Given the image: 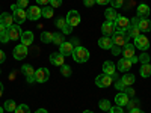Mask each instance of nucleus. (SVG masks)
Returning <instances> with one entry per match:
<instances>
[{
    "instance_id": "9",
    "label": "nucleus",
    "mask_w": 151,
    "mask_h": 113,
    "mask_svg": "<svg viewBox=\"0 0 151 113\" xmlns=\"http://www.w3.org/2000/svg\"><path fill=\"white\" fill-rule=\"evenodd\" d=\"M50 77V72L47 68H40V69H36L35 71V82L38 83H45Z\"/></svg>"
},
{
    "instance_id": "47",
    "label": "nucleus",
    "mask_w": 151,
    "mask_h": 113,
    "mask_svg": "<svg viewBox=\"0 0 151 113\" xmlns=\"http://www.w3.org/2000/svg\"><path fill=\"white\" fill-rule=\"evenodd\" d=\"M83 5L88 6V8H91V6L95 5V0H83Z\"/></svg>"
},
{
    "instance_id": "26",
    "label": "nucleus",
    "mask_w": 151,
    "mask_h": 113,
    "mask_svg": "<svg viewBox=\"0 0 151 113\" xmlns=\"http://www.w3.org/2000/svg\"><path fill=\"white\" fill-rule=\"evenodd\" d=\"M121 82L124 83L125 87H127V86H132V84L134 83V75H133V74H124L122 79H121Z\"/></svg>"
},
{
    "instance_id": "55",
    "label": "nucleus",
    "mask_w": 151,
    "mask_h": 113,
    "mask_svg": "<svg viewBox=\"0 0 151 113\" xmlns=\"http://www.w3.org/2000/svg\"><path fill=\"white\" fill-rule=\"evenodd\" d=\"M2 95H3V84L0 83V97H2Z\"/></svg>"
},
{
    "instance_id": "43",
    "label": "nucleus",
    "mask_w": 151,
    "mask_h": 113,
    "mask_svg": "<svg viewBox=\"0 0 151 113\" xmlns=\"http://www.w3.org/2000/svg\"><path fill=\"white\" fill-rule=\"evenodd\" d=\"M115 87H116L118 91H122V92H124V89H125V86H124V83H122L121 80H118V82L115 83Z\"/></svg>"
},
{
    "instance_id": "38",
    "label": "nucleus",
    "mask_w": 151,
    "mask_h": 113,
    "mask_svg": "<svg viewBox=\"0 0 151 113\" xmlns=\"http://www.w3.org/2000/svg\"><path fill=\"white\" fill-rule=\"evenodd\" d=\"M17 8L18 9H24V8H27V5H29V0H17Z\"/></svg>"
},
{
    "instance_id": "56",
    "label": "nucleus",
    "mask_w": 151,
    "mask_h": 113,
    "mask_svg": "<svg viewBox=\"0 0 151 113\" xmlns=\"http://www.w3.org/2000/svg\"><path fill=\"white\" fill-rule=\"evenodd\" d=\"M83 113H94V112H91V110H85Z\"/></svg>"
},
{
    "instance_id": "42",
    "label": "nucleus",
    "mask_w": 151,
    "mask_h": 113,
    "mask_svg": "<svg viewBox=\"0 0 151 113\" xmlns=\"http://www.w3.org/2000/svg\"><path fill=\"white\" fill-rule=\"evenodd\" d=\"M109 113H122V107H119V106H115V107H110Z\"/></svg>"
},
{
    "instance_id": "41",
    "label": "nucleus",
    "mask_w": 151,
    "mask_h": 113,
    "mask_svg": "<svg viewBox=\"0 0 151 113\" xmlns=\"http://www.w3.org/2000/svg\"><path fill=\"white\" fill-rule=\"evenodd\" d=\"M137 104H139V101H129L125 107H129L130 110H133V109H137Z\"/></svg>"
},
{
    "instance_id": "17",
    "label": "nucleus",
    "mask_w": 151,
    "mask_h": 113,
    "mask_svg": "<svg viewBox=\"0 0 151 113\" xmlns=\"http://www.w3.org/2000/svg\"><path fill=\"white\" fill-rule=\"evenodd\" d=\"M40 17H42L41 15V9L38 8V6H30L29 9H27V18L29 20H40Z\"/></svg>"
},
{
    "instance_id": "8",
    "label": "nucleus",
    "mask_w": 151,
    "mask_h": 113,
    "mask_svg": "<svg viewBox=\"0 0 151 113\" xmlns=\"http://www.w3.org/2000/svg\"><path fill=\"white\" fill-rule=\"evenodd\" d=\"M133 45H136V48H139V50H142V51H145V50L150 47V41H148V38L145 35H139V36L134 38V44Z\"/></svg>"
},
{
    "instance_id": "16",
    "label": "nucleus",
    "mask_w": 151,
    "mask_h": 113,
    "mask_svg": "<svg viewBox=\"0 0 151 113\" xmlns=\"http://www.w3.org/2000/svg\"><path fill=\"white\" fill-rule=\"evenodd\" d=\"M0 24H3L6 29L11 27L12 24H14V15L8 14V12H3V14L0 15Z\"/></svg>"
},
{
    "instance_id": "4",
    "label": "nucleus",
    "mask_w": 151,
    "mask_h": 113,
    "mask_svg": "<svg viewBox=\"0 0 151 113\" xmlns=\"http://www.w3.org/2000/svg\"><path fill=\"white\" fill-rule=\"evenodd\" d=\"M11 8L14 9V21H15V24L20 26V24H23L24 21L27 20V12L24 9H18L17 5H12Z\"/></svg>"
},
{
    "instance_id": "22",
    "label": "nucleus",
    "mask_w": 151,
    "mask_h": 113,
    "mask_svg": "<svg viewBox=\"0 0 151 113\" xmlns=\"http://www.w3.org/2000/svg\"><path fill=\"white\" fill-rule=\"evenodd\" d=\"M148 15H150V6L145 5V3H141L139 6H137V17L148 18Z\"/></svg>"
},
{
    "instance_id": "23",
    "label": "nucleus",
    "mask_w": 151,
    "mask_h": 113,
    "mask_svg": "<svg viewBox=\"0 0 151 113\" xmlns=\"http://www.w3.org/2000/svg\"><path fill=\"white\" fill-rule=\"evenodd\" d=\"M130 101V98L125 95L124 92H121V94H118L116 97H115V103H116V106H119V107H122V106H127V103Z\"/></svg>"
},
{
    "instance_id": "40",
    "label": "nucleus",
    "mask_w": 151,
    "mask_h": 113,
    "mask_svg": "<svg viewBox=\"0 0 151 113\" xmlns=\"http://www.w3.org/2000/svg\"><path fill=\"white\" fill-rule=\"evenodd\" d=\"M124 94L125 95H127L129 98H132V97H134V89H133V87H130V86H127V87H125V89H124Z\"/></svg>"
},
{
    "instance_id": "49",
    "label": "nucleus",
    "mask_w": 151,
    "mask_h": 113,
    "mask_svg": "<svg viewBox=\"0 0 151 113\" xmlns=\"http://www.w3.org/2000/svg\"><path fill=\"white\" fill-rule=\"evenodd\" d=\"M36 3H38V5H42V6H45L47 3H50V0H36Z\"/></svg>"
},
{
    "instance_id": "19",
    "label": "nucleus",
    "mask_w": 151,
    "mask_h": 113,
    "mask_svg": "<svg viewBox=\"0 0 151 113\" xmlns=\"http://www.w3.org/2000/svg\"><path fill=\"white\" fill-rule=\"evenodd\" d=\"M98 45L100 48H103V50H110L113 42H112V38L110 36H103V38H100L98 39Z\"/></svg>"
},
{
    "instance_id": "29",
    "label": "nucleus",
    "mask_w": 151,
    "mask_h": 113,
    "mask_svg": "<svg viewBox=\"0 0 151 113\" xmlns=\"http://www.w3.org/2000/svg\"><path fill=\"white\" fill-rule=\"evenodd\" d=\"M41 15H42L44 18H52V17H53V8H52V6H44V8L41 9Z\"/></svg>"
},
{
    "instance_id": "48",
    "label": "nucleus",
    "mask_w": 151,
    "mask_h": 113,
    "mask_svg": "<svg viewBox=\"0 0 151 113\" xmlns=\"http://www.w3.org/2000/svg\"><path fill=\"white\" fill-rule=\"evenodd\" d=\"M119 51H121V50H119V47H116V45H112V53L113 54H119Z\"/></svg>"
},
{
    "instance_id": "20",
    "label": "nucleus",
    "mask_w": 151,
    "mask_h": 113,
    "mask_svg": "<svg viewBox=\"0 0 151 113\" xmlns=\"http://www.w3.org/2000/svg\"><path fill=\"white\" fill-rule=\"evenodd\" d=\"M132 65H133V64H132V62H130L129 59H124V57H122V59H119L116 68H118L121 72H127V71L132 68Z\"/></svg>"
},
{
    "instance_id": "53",
    "label": "nucleus",
    "mask_w": 151,
    "mask_h": 113,
    "mask_svg": "<svg viewBox=\"0 0 151 113\" xmlns=\"http://www.w3.org/2000/svg\"><path fill=\"white\" fill-rule=\"evenodd\" d=\"M130 113H144L141 109H133V110H130Z\"/></svg>"
},
{
    "instance_id": "32",
    "label": "nucleus",
    "mask_w": 151,
    "mask_h": 113,
    "mask_svg": "<svg viewBox=\"0 0 151 113\" xmlns=\"http://www.w3.org/2000/svg\"><path fill=\"white\" fill-rule=\"evenodd\" d=\"M98 107L101 110H104V112H109L110 110V101H109V99H100Z\"/></svg>"
},
{
    "instance_id": "44",
    "label": "nucleus",
    "mask_w": 151,
    "mask_h": 113,
    "mask_svg": "<svg viewBox=\"0 0 151 113\" xmlns=\"http://www.w3.org/2000/svg\"><path fill=\"white\" fill-rule=\"evenodd\" d=\"M0 41H2V42H3V44H5V42H8V41H9V35H8V30H6V32H5V33H3V35H0Z\"/></svg>"
},
{
    "instance_id": "54",
    "label": "nucleus",
    "mask_w": 151,
    "mask_h": 113,
    "mask_svg": "<svg viewBox=\"0 0 151 113\" xmlns=\"http://www.w3.org/2000/svg\"><path fill=\"white\" fill-rule=\"evenodd\" d=\"M35 113H48V112H47L45 109H38V110H36Z\"/></svg>"
},
{
    "instance_id": "39",
    "label": "nucleus",
    "mask_w": 151,
    "mask_h": 113,
    "mask_svg": "<svg viewBox=\"0 0 151 113\" xmlns=\"http://www.w3.org/2000/svg\"><path fill=\"white\" fill-rule=\"evenodd\" d=\"M67 24H68V23H67V20H64V18H59V20L56 21V27L62 30V29H64V27L67 26Z\"/></svg>"
},
{
    "instance_id": "1",
    "label": "nucleus",
    "mask_w": 151,
    "mask_h": 113,
    "mask_svg": "<svg viewBox=\"0 0 151 113\" xmlns=\"http://www.w3.org/2000/svg\"><path fill=\"white\" fill-rule=\"evenodd\" d=\"M73 59L77 62V64H85V62L89 59V51L85 48V47H76L74 50H73Z\"/></svg>"
},
{
    "instance_id": "37",
    "label": "nucleus",
    "mask_w": 151,
    "mask_h": 113,
    "mask_svg": "<svg viewBox=\"0 0 151 113\" xmlns=\"http://www.w3.org/2000/svg\"><path fill=\"white\" fill-rule=\"evenodd\" d=\"M109 3L112 5L113 9H118V8H121V6L124 5V0H110Z\"/></svg>"
},
{
    "instance_id": "10",
    "label": "nucleus",
    "mask_w": 151,
    "mask_h": 113,
    "mask_svg": "<svg viewBox=\"0 0 151 113\" xmlns=\"http://www.w3.org/2000/svg\"><path fill=\"white\" fill-rule=\"evenodd\" d=\"M21 29H20V26L18 24H12L11 27H8V35H9V39H18V38H21Z\"/></svg>"
},
{
    "instance_id": "50",
    "label": "nucleus",
    "mask_w": 151,
    "mask_h": 113,
    "mask_svg": "<svg viewBox=\"0 0 151 113\" xmlns=\"http://www.w3.org/2000/svg\"><path fill=\"white\" fill-rule=\"evenodd\" d=\"M110 2V0H95V3H98V5H107Z\"/></svg>"
},
{
    "instance_id": "36",
    "label": "nucleus",
    "mask_w": 151,
    "mask_h": 113,
    "mask_svg": "<svg viewBox=\"0 0 151 113\" xmlns=\"http://www.w3.org/2000/svg\"><path fill=\"white\" fill-rule=\"evenodd\" d=\"M137 62H141L142 65H144V64H150V56H148L147 53H142L139 57H137Z\"/></svg>"
},
{
    "instance_id": "34",
    "label": "nucleus",
    "mask_w": 151,
    "mask_h": 113,
    "mask_svg": "<svg viewBox=\"0 0 151 113\" xmlns=\"http://www.w3.org/2000/svg\"><path fill=\"white\" fill-rule=\"evenodd\" d=\"M60 74L62 75H64V77H70V75H71V67H68V65H62L60 67Z\"/></svg>"
},
{
    "instance_id": "14",
    "label": "nucleus",
    "mask_w": 151,
    "mask_h": 113,
    "mask_svg": "<svg viewBox=\"0 0 151 113\" xmlns=\"http://www.w3.org/2000/svg\"><path fill=\"white\" fill-rule=\"evenodd\" d=\"M101 32L104 36H112L113 33H115V23H110V21H106L103 23V26H101Z\"/></svg>"
},
{
    "instance_id": "52",
    "label": "nucleus",
    "mask_w": 151,
    "mask_h": 113,
    "mask_svg": "<svg viewBox=\"0 0 151 113\" xmlns=\"http://www.w3.org/2000/svg\"><path fill=\"white\" fill-rule=\"evenodd\" d=\"M6 30H8V29H6V27L3 26V24H0V35H3V33H5Z\"/></svg>"
},
{
    "instance_id": "24",
    "label": "nucleus",
    "mask_w": 151,
    "mask_h": 113,
    "mask_svg": "<svg viewBox=\"0 0 151 113\" xmlns=\"http://www.w3.org/2000/svg\"><path fill=\"white\" fill-rule=\"evenodd\" d=\"M137 27H139L141 32H150L151 30V21L148 18H141L139 24H137Z\"/></svg>"
},
{
    "instance_id": "46",
    "label": "nucleus",
    "mask_w": 151,
    "mask_h": 113,
    "mask_svg": "<svg viewBox=\"0 0 151 113\" xmlns=\"http://www.w3.org/2000/svg\"><path fill=\"white\" fill-rule=\"evenodd\" d=\"M71 30H73V27L70 26V24H67V26H65L64 29H62V33H64V35H70V33H71Z\"/></svg>"
},
{
    "instance_id": "18",
    "label": "nucleus",
    "mask_w": 151,
    "mask_h": 113,
    "mask_svg": "<svg viewBox=\"0 0 151 113\" xmlns=\"http://www.w3.org/2000/svg\"><path fill=\"white\" fill-rule=\"evenodd\" d=\"M73 50H74L73 42L65 41L64 44H62V45L59 47V53H60V54H64V56H70V54H73Z\"/></svg>"
},
{
    "instance_id": "45",
    "label": "nucleus",
    "mask_w": 151,
    "mask_h": 113,
    "mask_svg": "<svg viewBox=\"0 0 151 113\" xmlns=\"http://www.w3.org/2000/svg\"><path fill=\"white\" fill-rule=\"evenodd\" d=\"M50 3H52V8H59L62 5V0H50Z\"/></svg>"
},
{
    "instance_id": "51",
    "label": "nucleus",
    "mask_w": 151,
    "mask_h": 113,
    "mask_svg": "<svg viewBox=\"0 0 151 113\" xmlns=\"http://www.w3.org/2000/svg\"><path fill=\"white\" fill-rule=\"evenodd\" d=\"M5 57H6L5 53L2 51V50H0V64H2V62H5Z\"/></svg>"
},
{
    "instance_id": "30",
    "label": "nucleus",
    "mask_w": 151,
    "mask_h": 113,
    "mask_svg": "<svg viewBox=\"0 0 151 113\" xmlns=\"http://www.w3.org/2000/svg\"><path fill=\"white\" fill-rule=\"evenodd\" d=\"M17 106H15V101L14 99H6L5 101V110L6 112H15Z\"/></svg>"
},
{
    "instance_id": "33",
    "label": "nucleus",
    "mask_w": 151,
    "mask_h": 113,
    "mask_svg": "<svg viewBox=\"0 0 151 113\" xmlns=\"http://www.w3.org/2000/svg\"><path fill=\"white\" fill-rule=\"evenodd\" d=\"M53 42L56 44V45H62L65 41H64V33H55V36H53Z\"/></svg>"
},
{
    "instance_id": "31",
    "label": "nucleus",
    "mask_w": 151,
    "mask_h": 113,
    "mask_svg": "<svg viewBox=\"0 0 151 113\" xmlns=\"http://www.w3.org/2000/svg\"><path fill=\"white\" fill-rule=\"evenodd\" d=\"M127 32H129L130 38H136V36H139V35H142V32L139 30V27H137V26H130Z\"/></svg>"
},
{
    "instance_id": "28",
    "label": "nucleus",
    "mask_w": 151,
    "mask_h": 113,
    "mask_svg": "<svg viewBox=\"0 0 151 113\" xmlns=\"http://www.w3.org/2000/svg\"><path fill=\"white\" fill-rule=\"evenodd\" d=\"M141 75H142L144 79H147V77H150V75H151V65L150 64H144L141 67Z\"/></svg>"
},
{
    "instance_id": "13",
    "label": "nucleus",
    "mask_w": 151,
    "mask_h": 113,
    "mask_svg": "<svg viewBox=\"0 0 151 113\" xmlns=\"http://www.w3.org/2000/svg\"><path fill=\"white\" fill-rule=\"evenodd\" d=\"M50 62L56 67H62L65 64V56L60 54V53H52L50 54Z\"/></svg>"
},
{
    "instance_id": "35",
    "label": "nucleus",
    "mask_w": 151,
    "mask_h": 113,
    "mask_svg": "<svg viewBox=\"0 0 151 113\" xmlns=\"http://www.w3.org/2000/svg\"><path fill=\"white\" fill-rule=\"evenodd\" d=\"M15 113H30L29 106H27V104H20V106H17Z\"/></svg>"
},
{
    "instance_id": "25",
    "label": "nucleus",
    "mask_w": 151,
    "mask_h": 113,
    "mask_svg": "<svg viewBox=\"0 0 151 113\" xmlns=\"http://www.w3.org/2000/svg\"><path fill=\"white\" fill-rule=\"evenodd\" d=\"M104 17H106V20L107 21H110V23H115L116 21V18H118V14H116V9H106V12H104Z\"/></svg>"
},
{
    "instance_id": "27",
    "label": "nucleus",
    "mask_w": 151,
    "mask_h": 113,
    "mask_svg": "<svg viewBox=\"0 0 151 113\" xmlns=\"http://www.w3.org/2000/svg\"><path fill=\"white\" fill-rule=\"evenodd\" d=\"M53 36H55V33H52V32H42L41 33V42H44V44L53 42Z\"/></svg>"
},
{
    "instance_id": "2",
    "label": "nucleus",
    "mask_w": 151,
    "mask_h": 113,
    "mask_svg": "<svg viewBox=\"0 0 151 113\" xmlns=\"http://www.w3.org/2000/svg\"><path fill=\"white\" fill-rule=\"evenodd\" d=\"M129 39H130V35L129 32L125 30V32H115L112 35V42L113 45H116V47H124L125 44H129Z\"/></svg>"
},
{
    "instance_id": "11",
    "label": "nucleus",
    "mask_w": 151,
    "mask_h": 113,
    "mask_svg": "<svg viewBox=\"0 0 151 113\" xmlns=\"http://www.w3.org/2000/svg\"><path fill=\"white\" fill-rule=\"evenodd\" d=\"M21 71H23V74L27 77V82H29V83H33V82H35V71H36V69H33L32 65H23V67H21Z\"/></svg>"
},
{
    "instance_id": "6",
    "label": "nucleus",
    "mask_w": 151,
    "mask_h": 113,
    "mask_svg": "<svg viewBox=\"0 0 151 113\" xmlns=\"http://www.w3.org/2000/svg\"><path fill=\"white\" fill-rule=\"evenodd\" d=\"M112 80H113L112 75H107V74L103 72V74H100L95 77V84L98 87H109L112 84Z\"/></svg>"
},
{
    "instance_id": "21",
    "label": "nucleus",
    "mask_w": 151,
    "mask_h": 113,
    "mask_svg": "<svg viewBox=\"0 0 151 113\" xmlns=\"http://www.w3.org/2000/svg\"><path fill=\"white\" fill-rule=\"evenodd\" d=\"M32 42H33V33L30 30L23 32L21 33V44L27 47V45H32Z\"/></svg>"
},
{
    "instance_id": "15",
    "label": "nucleus",
    "mask_w": 151,
    "mask_h": 113,
    "mask_svg": "<svg viewBox=\"0 0 151 113\" xmlns=\"http://www.w3.org/2000/svg\"><path fill=\"white\" fill-rule=\"evenodd\" d=\"M103 72L113 77V75L116 74V67H115V64H113L112 60H106L104 64H103Z\"/></svg>"
},
{
    "instance_id": "7",
    "label": "nucleus",
    "mask_w": 151,
    "mask_h": 113,
    "mask_svg": "<svg viewBox=\"0 0 151 113\" xmlns=\"http://www.w3.org/2000/svg\"><path fill=\"white\" fill-rule=\"evenodd\" d=\"M67 23L70 24V26L74 29L76 26H79V24H80V14H79V12L77 11H70L68 12V14H67Z\"/></svg>"
},
{
    "instance_id": "57",
    "label": "nucleus",
    "mask_w": 151,
    "mask_h": 113,
    "mask_svg": "<svg viewBox=\"0 0 151 113\" xmlns=\"http://www.w3.org/2000/svg\"><path fill=\"white\" fill-rule=\"evenodd\" d=\"M0 113H3V109L2 107H0Z\"/></svg>"
},
{
    "instance_id": "5",
    "label": "nucleus",
    "mask_w": 151,
    "mask_h": 113,
    "mask_svg": "<svg viewBox=\"0 0 151 113\" xmlns=\"http://www.w3.org/2000/svg\"><path fill=\"white\" fill-rule=\"evenodd\" d=\"M129 27H130V20L125 18L124 15H118V18L115 21V30L116 32H125V30H129Z\"/></svg>"
},
{
    "instance_id": "12",
    "label": "nucleus",
    "mask_w": 151,
    "mask_h": 113,
    "mask_svg": "<svg viewBox=\"0 0 151 113\" xmlns=\"http://www.w3.org/2000/svg\"><path fill=\"white\" fill-rule=\"evenodd\" d=\"M27 56V47L26 45H17L15 48H14V57L17 59V60H21V59H24Z\"/></svg>"
},
{
    "instance_id": "3",
    "label": "nucleus",
    "mask_w": 151,
    "mask_h": 113,
    "mask_svg": "<svg viewBox=\"0 0 151 113\" xmlns=\"http://www.w3.org/2000/svg\"><path fill=\"white\" fill-rule=\"evenodd\" d=\"M122 56H124V59H129L132 64H136L137 62V57L134 56V45L130 42L122 47Z\"/></svg>"
}]
</instances>
